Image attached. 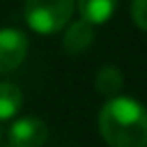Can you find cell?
<instances>
[{
  "label": "cell",
  "mask_w": 147,
  "mask_h": 147,
  "mask_svg": "<svg viewBox=\"0 0 147 147\" xmlns=\"http://www.w3.org/2000/svg\"><path fill=\"white\" fill-rule=\"evenodd\" d=\"M97 123L110 147H147V110L130 97L108 100Z\"/></svg>",
  "instance_id": "1"
},
{
  "label": "cell",
  "mask_w": 147,
  "mask_h": 147,
  "mask_svg": "<svg viewBox=\"0 0 147 147\" xmlns=\"http://www.w3.org/2000/svg\"><path fill=\"white\" fill-rule=\"evenodd\" d=\"M74 13V0H26L24 18L32 30L41 35L63 30Z\"/></svg>",
  "instance_id": "2"
},
{
  "label": "cell",
  "mask_w": 147,
  "mask_h": 147,
  "mask_svg": "<svg viewBox=\"0 0 147 147\" xmlns=\"http://www.w3.org/2000/svg\"><path fill=\"white\" fill-rule=\"evenodd\" d=\"M28 52V39L18 28L0 30V74H9L22 65Z\"/></svg>",
  "instance_id": "3"
},
{
  "label": "cell",
  "mask_w": 147,
  "mask_h": 147,
  "mask_svg": "<svg viewBox=\"0 0 147 147\" xmlns=\"http://www.w3.org/2000/svg\"><path fill=\"white\" fill-rule=\"evenodd\" d=\"M13 147H41L48 141V125L39 117L18 119L9 130Z\"/></svg>",
  "instance_id": "4"
},
{
  "label": "cell",
  "mask_w": 147,
  "mask_h": 147,
  "mask_svg": "<svg viewBox=\"0 0 147 147\" xmlns=\"http://www.w3.org/2000/svg\"><path fill=\"white\" fill-rule=\"evenodd\" d=\"M93 43V24L78 20L71 22L65 30V39H63V48L69 54H80L84 52L89 46Z\"/></svg>",
  "instance_id": "5"
},
{
  "label": "cell",
  "mask_w": 147,
  "mask_h": 147,
  "mask_svg": "<svg viewBox=\"0 0 147 147\" xmlns=\"http://www.w3.org/2000/svg\"><path fill=\"white\" fill-rule=\"evenodd\" d=\"M117 0H78V11H80V20L93 24H104L110 15L115 13Z\"/></svg>",
  "instance_id": "6"
},
{
  "label": "cell",
  "mask_w": 147,
  "mask_h": 147,
  "mask_svg": "<svg viewBox=\"0 0 147 147\" xmlns=\"http://www.w3.org/2000/svg\"><path fill=\"white\" fill-rule=\"evenodd\" d=\"M22 108V91L13 82H0V119L11 117Z\"/></svg>",
  "instance_id": "7"
},
{
  "label": "cell",
  "mask_w": 147,
  "mask_h": 147,
  "mask_svg": "<svg viewBox=\"0 0 147 147\" xmlns=\"http://www.w3.org/2000/svg\"><path fill=\"white\" fill-rule=\"evenodd\" d=\"M121 87H123V76H121V71L117 67H102L100 71H97L95 76V89L97 93H102V95H117V93L121 91Z\"/></svg>",
  "instance_id": "8"
},
{
  "label": "cell",
  "mask_w": 147,
  "mask_h": 147,
  "mask_svg": "<svg viewBox=\"0 0 147 147\" xmlns=\"http://www.w3.org/2000/svg\"><path fill=\"white\" fill-rule=\"evenodd\" d=\"M132 20L138 28L147 30V0H132Z\"/></svg>",
  "instance_id": "9"
}]
</instances>
